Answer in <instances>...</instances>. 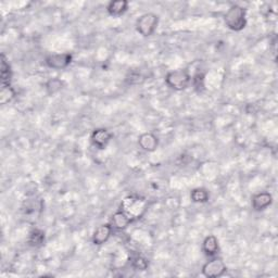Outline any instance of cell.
Wrapping results in <instances>:
<instances>
[{"instance_id": "6da1fadb", "label": "cell", "mask_w": 278, "mask_h": 278, "mask_svg": "<svg viewBox=\"0 0 278 278\" xmlns=\"http://www.w3.org/2000/svg\"><path fill=\"white\" fill-rule=\"evenodd\" d=\"M225 24L229 30L240 32L247 26V12L241 6L233 5L224 16Z\"/></svg>"}, {"instance_id": "7a4b0ae2", "label": "cell", "mask_w": 278, "mask_h": 278, "mask_svg": "<svg viewBox=\"0 0 278 278\" xmlns=\"http://www.w3.org/2000/svg\"><path fill=\"white\" fill-rule=\"evenodd\" d=\"M191 78L188 70H175V71L169 72L165 76L166 85L174 90H177V92L186 89L189 86Z\"/></svg>"}, {"instance_id": "3957f363", "label": "cell", "mask_w": 278, "mask_h": 278, "mask_svg": "<svg viewBox=\"0 0 278 278\" xmlns=\"http://www.w3.org/2000/svg\"><path fill=\"white\" fill-rule=\"evenodd\" d=\"M121 210L133 219V221H136L141 219L146 210V201L135 196L126 197L122 201Z\"/></svg>"}, {"instance_id": "277c9868", "label": "cell", "mask_w": 278, "mask_h": 278, "mask_svg": "<svg viewBox=\"0 0 278 278\" xmlns=\"http://www.w3.org/2000/svg\"><path fill=\"white\" fill-rule=\"evenodd\" d=\"M159 25V17L155 13H145L136 22L137 32L144 37H149L154 35Z\"/></svg>"}, {"instance_id": "5b68a950", "label": "cell", "mask_w": 278, "mask_h": 278, "mask_svg": "<svg viewBox=\"0 0 278 278\" xmlns=\"http://www.w3.org/2000/svg\"><path fill=\"white\" fill-rule=\"evenodd\" d=\"M227 272V267L224 261L213 256L211 260H208L202 266V274L207 278H218L223 276Z\"/></svg>"}, {"instance_id": "8992f818", "label": "cell", "mask_w": 278, "mask_h": 278, "mask_svg": "<svg viewBox=\"0 0 278 278\" xmlns=\"http://www.w3.org/2000/svg\"><path fill=\"white\" fill-rule=\"evenodd\" d=\"M73 60V55L68 52L64 53H53L47 55L45 59V63L48 67L52 70H63L66 68Z\"/></svg>"}, {"instance_id": "52a82bcc", "label": "cell", "mask_w": 278, "mask_h": 278, "mask_svg": "<svg viewBox=\"0 0 278 278\" xmlns=\"http://www.w3.org/2000/svg\"><path fill=\"white\" fill-rule=\"evenodd\" d=\"M90 139H92V143L97 149L102 150L107 148V146L112 139V134L107 128H96L92 133Z\"/></svg>"}, {"instance_id": "ba28073f", "label": "cell", "mask_w": 278, "mask_h": 278, "mask_svg": "<svg viewBox=\"0 0 278 278\" xmlns=\"http://www.w3.org/2000/svg\"><path fill=\"white\" fill-rule=\"evenodd\" d=\"M113 227L111 224H101L100 226L95 229L93 234V243L95 246H101L103 243H106L112 235Z\"/></svg>"}, {"instance_id": "9c48e42d", "label": "cell", "mask_w": 278, "mask_h": 278, "mask_svg": "<svg viewBox=\"0 0 278 278\" xmlns=\"http://www.w3.org/2000/svg\"><path fill=\"white\" fill-rule=\"evenodd\" d=\"M133 219L125 213L123 210L116 211L113 215L112 219H111V225L116 231H124L128 227L130 223H133Z\"/></svg>"}, {"instance_id": "30bf717a", "label": "cell", "mask_w": 278, "mask_h": 278, "mask_svg": "<svg viewBox=\"0 0 278 278\" xmlns=\"http://www.w3.org/2000/svg\"><path fill=\"white\" fill-rule=\"evenodd\" d=\"M273 203V197L269 192H259L252 197V207L255 211H263Z\"/></svg>"}, {"instance_id": "8fae6325", "label": "cell", "mask_w": 278, "mask_h": 278, "mask_svg": "<svg viewBox=\"0 0 278 278\" xmlns=\"http://www.w3.org/2000/svg\"><path fill=\"white\" fill-rule=\"evenodd\" d=\"M138 145L143 150L147 152L155 151L159 146L158 137L152 133H145L142 134L138 138Z\"/></svg>"}, {"instance_id": "7c38bea8", "label": "cell", "mask_w": 278, "mask_h": 278, "mask_svg": "<svg viewBox=\"0 0 278 278\" xmlns=\"http://www.w3.org/2000/svg\"><path fill=\"white\" fill-rule=\"evenodd\" d=\"M202 250L205 255L213 258L220 251V243L214 235H208L204 238L202 243Z\"/></svg>"}, {"instance_id": "4fadbf2b", "label": "cell", "mask_w": 278, "mask_h": 278, "mask_svg": "<svg viewBox=\"0 0 278 278\" xmlns=\"http://www.w3.org/2000/svg\"><path fill=\"white\" fill-rule=\"evenodd\" d=\"M128 9V2L126 0H115V2H110L107 11L110 16L112 17H121Z\"/></svg>"}, {"instance_id": "5bb4252c", "label": "cell", "mask_w": 278, "mask_h": 278, "mask_svg": "<svg viewBox=\"0 0 278 278\" xmlns=\"http://www.w3.org/2000/svg\"><path fill=\"white\" fill-rule=\"evenodd\" d=\"M0 78H2V86L11 85L12 70L9 62L7 61L5 54H2V67H0Z\"/></svg>"}, {"instance_id": "9a60e30c", "label": "cell", "mask_w": 278, "mask_h": 278, "mask_svg": "<svg viewBox=\"0 0 278 278\" xmlns=\"http://www.w3.org/2000/svg\"><path fill=\"white\" fill-rule=\"evenodd\" d=\"M27 242H29V245L31 247H34V248L41 247L45 242V232L41 231L39 228H34L30 233Z\"/></svg>"}, {"instance_id": "2e32d148", "label": "cell", "mask_w": 278, "mask_h": 278, "mask_svg": "<svg viewBox=\"0 0 278 278\" xmlns=\"http://www.w3.org/2000/svg\"><path fill=\"white\" fill-rule=\"evenodd\" d=\"M16 90L11 85L2 86V90H0V103L5 106V104L11 102L16 98Z\"/></svg>"}, {"instance_id": "e0dca14e", "label": "cell", "mask_w": 278, "mask_h": 278, "mask_svg": "<svg viewBox=\"0 0 278 278\" xmlns=\"http://www.w3.org/2000/svg\"><path fill=\"white\" fill-rule=\"evenodd\" d=\"M190 198L196 203H205L210 199V193L204 188H194L190 193Z\"/></svg>"}, {"instance_id": "ac0fdd59", "label": "cell", "mask_w": 278, "mask_h": 278, "mask_svg": "<svg viewBox=\"0 0 278 278\" xmlns=\"http://www.w3.org/2000/svg\"><path fill=\"white\" fill-rule=\"evenodd\" d=\"M63 87V82L59 79H51L46 83V90L49 95H54Z\"/></svg>"}, {"instance_id": "d6986e66", "label": "cell", "mask_w": 278, "mask_h": 278, "mask_svg": "<svg viewBox=\"0 0 278 278\" xmlns=\"http://www.w3.org/2000/svg\"><path fill=\"white\" fill-rule=\"evenodd\" d=\"M148 260L142 255H137L131 261V266L136 270H146L148 268Z\"/></svg>"}]
</instances>
